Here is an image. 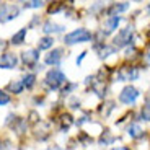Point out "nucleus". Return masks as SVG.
Segmentation results:
<instances>
[{"instance_id":"obj_1","label":"nucleus","mask_w":150,"mask_h":150,"mask_svg":"<svg viewBox=\"0 0 150 150\" xmlns=\"http://www.w3.org/2000/svg\"><path fill=\"white\" fill-rule=\"evenodd\" d=\"M93 39V34L85 28H79V30L72 31V33L65 34L64 41L67 46H74V44H80V42H88Z\"/></svg>"},{"instance_id":"obj_2","label":"nucleus","mask_w":150,"mask_h":150,"mask_svg":"<svg viewBox=\"0 0 150 150\" xmlns=\"http://www.w3.org/2000/svg\"><path fill=\"white\" fill-rule=\"evenodd\" d=\"M67 83V77H65L59 69H52V70H49L47 75H46V85L49 88H52V90H57L60 86Z\"/></svg>"},{"instance_id":"obj_3","label":"nucleus","mask_w":150,"mask_h":150,"mask_svg":"<svg viewBox=\"0 0 150 150\" xmlns=\"http://www.w3.org/2000/svg\"><path fill=\"white\" fill-rule=\"evenodd\" d=\"M132 38H134V30H132V26L122 28V30L114 36L112 44H114V47H126L127 44L132 42Z\"/></svg>"},{"instance_id":"obj_4","label":"nucleus","mask_w":150,"mask_h":150,"mask_svg":"<svg viewBox=\"0 0 150 150\" xmlns=\"http://www.w3.org/2000/svg\"><path fill=\"white\" fill-rule=\"evenodd\" d=\"M18 15H20V8L16 5H10V4L0 5V23H7L10 20L16 18Z\"/></svg>"},{"instance_id":"obj_5","label":"nucleus","mask_w":150,"mask_h":150,"mask_svg":"<svg viewBox=\"0 0 150 150\" xmlns=\"http://www.w3.org/2000/svg\"><path fill=\"white\" fill-rule=\"evenodd\" d=\"M139 95L140 93L135 86L127 85V86H124L122 91L119 93V101L124 103V105H132V103H135V100L139 98Z\"/></svg>"},{"instance_id":"obj_6","label":"nucleus","mask_w":150,"mask_h":150,"mask_svg":"<svg viewBox=\"0 0 150 150\" xmlns=\"http://www.w3.org/2000/svg\"><path fill=\"white\" fill-rule=\"evenodd\" d=\"M119 23H121V16H117V15H109V18L105 21V25H103V30H101V33L105 34H111V33H114V31L117 30V26H119Z\"/></svg>"},{"instance_id":"obj_7","label":"nucleus","mask_w":150,"mask_h":150,"mask_svg":"<svg viewBox=\"0 0 150 150\" xmlns=\"http://www.w3.org/2000/svg\"><path fill=\"white\" fill-rule=\"evenodd\" d=\"M38 59H39V49H28V51L21 52V60L25 65L33 67V65H36Z\"/></svg>"},{"instance_id":"obj_8","label":"nucleus","mask_w":150,"mask_h":150,"mask_svg":"<svg viewBox=\"0 0 150 150\" xmlns=\"http://www.w3.org/2000/svg\"><path fill=\"white\" fill-rule=\"evenodd\" d=\"M18 64V57L13 52H5L0 57V67L2 69H15Z\"/></svg>"},{"instance_id":"obj_9","label":"nucleus","mask_w":150,"mask_h":150,"mask_svg":"<svg viewBox=\"0 0 150 150\" xmlns=\"http://www.w3.org/2000/svg\"><path fill=\"white\" fill-rule=\"evenodd\" d=\"M62 56H64V51L62 49H52L46 56V64L47 65H59L60 60H62Z\"/></svg>"},{"instance_id":"obj_10","label":"nucleus","mask_w":150,"mask_h":150,"mask_svg":"<svg viewBox=\"0 0 150 150\" xmlns=\"http://www.w3.org/2000/svg\"><path fill=\"white\" fill-rule=\"evenodd\" d=\"M139 77V70L137 69H124L117 74V79L121 82H126V80H137Z\"/></svg>"},{"instance_id":"obj_11","label":"nucleus","mask_w":150,"mask_h":150,"mask_svg":"<svg viewBox=\"0 0 150 150\" xmlns=\"http://www.w3.org/2000/svg\"><path fill=\"white\" fill-rule=\"evenodd\" d=\"M42 31H44L46 34H51V33H62V31H64V26H62V25H57V23H52V21H47V23H44Z\"/></svg>"},{"instance_id":"obj_12","label":"nucleus","mask_w":150,"mask_h":150,"mask_svg":"<svg viewBox=\"0 0 150 150\" xmlns=\"http://www.w3.org/2000/svg\"><path fill=\"white\" fill-rule=\"evenodd\" d=\"M127 132H129V135H131L132 139H140V137L144 135V131H142V127H140L139 124H131L129 129H127Z\"/></svg>"},{"instance_id":"obj_13","label":"nucleus","mask_w":150,"mask_h":150,"mask_svg":"<svg viewBox=\"0 0 150 150\" xmlns=\"http://www.w3.org/2000/svg\"><path fill=\"white\" fill-rule=\"evenodd\" d=\"M126 10H129V4H114L108 10V15H119V13H122Z\"/></svg>"},{"instance_id":"obj_14","label":"nucleus","mask_w":150,"mask_h":150,"mask_svg":"<svg viewBox=\"0 0 150 150\" xmlns=\"http://www.w3.org/2000/svg\"><path fill=\"white\" fill-rule=\"evenodd\" d=\"M52 44H54V38H51V36L41 38V39L38 41V49H39V51H44V49L52 47Z\"/></svg>"},{"instance_id":"obj_15","label":"nucleus","mask_w":150,"mask_h":150,"mask_svg":"<svg viewBox=\"0 0 150 150\" xmlns=\"http://www.w3.org/2000/svg\"><path fill=\"white\" fill-rule=\"evenodd\" d=\"M25 38H26V30H20L18 33L13 34V38H11V44L20 46L23 41H25Z\"/></svg>"},{"instance_id":"obj_16","label":"nucleus","mask_w":150,"mask_h":150,"mask_svg":"<svg viewBox=\"0 0 150 150\" xmlns=\"http://www.w3.org/2000/svg\"><path fill=\"white\" fill-rule=\"evenodd\" d=\"M23 88H25V85H23V82H18V80H15V82H10V85H8V90L11 91V93H21Z\"/></svg>"},{"instance_id":"obj_17","label":"nucleus","mask_w":150,"mask_h":150,"mask_svg":"<svg viewBox=\"0 0 150 150\" xmlns=\"http://www.w3.org/2000/svg\"><path fill=\"white\" fill-rule=\"evenodd\" d=\"M21 4L26 8H39L42 7V0H21Z\"/></svg>"},{"instance_id":"obj_18","label":"nucleus","mask_w":150,"mask_h":150,"mask_svg":"<svg viewBox=\"0 0 150 150\" xmlns=\"http://www.w3.org/2000/svg\"><path fill=\"white\" fill-rule=\"evenodd\" d=\"M34 83H36V75L34 74H30V75H26V77L23 79V85L26 86V88H33Z\"/></svg>"},{"instance_id":"obj_19","label":"nucleus","mask_w":150,"mask_h":150,"mask_svg":"<svg viewBox=\"0 0 150 150\" xmlns=\"http://www.w3.org/2000/svg\"><path fill=\"white\" fill-rule=\"evenodd\" d=\"M72 116L70 114H65V116H62V121H60V127H62V131H67L69 127L72 126Z\"/></svg>"},{"instance_id":"obj_20","label":"nucleus","mask_w":150,"mask_h":150,"mask_svg":"<svg viewBox=\"0 0 150 150\" xmlns=\"http://www.w3.org/2000/svg\"><path fill=\"white\" fill-rule=\"evenodd\" d=\"M142 119L150 121V98H147L145 105H144V108H142Z\"/></svg>"},{"instance_id":"obj_21","label":"nucleus","mask_w":150,"mask_h":150,"mask_svg":"<svg viewBox=\"0 0 150 150\" xmlns=\"http://www.w3.org/2000/svg\"><path fill=\"white\" fill-rule=\"evenodd\" d=\"M114 51H116V47H114V46H112V47H109V46H105V47L100 51V57H101V59H105V57L111 56Z\"/></svg>"},{"instance_id":"obj_22","label":"nucleus","mask_w":150,"mask_h":150,"mask_svg":"<svg viewBox=\"0 0 150 150\" xmlns=\"http://www.w3.org/2000/svg\"><path fill=\"white\" fill-rule=\"evenodd\" d=\"M8 103H10V96H8V93H5V91L0 90V106L8 105Z\"/></svg>"},{"instance_id":"obj_23","label":"nucleus","mask_w":150,"mask_h":150,"mask_svg":"<svg viewBox=\"0 0 150 150\" xmlns=\"http://www.w3.org/2000/svg\"><path fill=\"white\" fill-rule=\"evenodd\" d=\"M85 56H86V52H82V54H80V57H77V65L82 64V60L85 59Z\"/></svg>"},{"instance_id":"obj_24","label":"nucleus","mask_w":150,"mask_h":150,"mask_svg":"<svg viewBox=\"0 0 150 150\" xmlns=\"http://www.w3.org/2000/svg\"><path fill=\"white\" fill-rule=\"evenodd\" d=\"M145 62H147V65H150V51L145 54Z\"/></svg>"},{"instance_id":"obj_25","label":"nucleus","mask_w":150,"mask_h":150,"mask_svg":"<svg viewBox=\"0 0 150 150\" xmlns=\"http://www.w3.org/2000/svg\"><path fill=\"white\" fill-rule=\"evenodd\" d=\"M5 46H7V44H5V41H4V39H0V51L5 49Z\"/></svg>"}]
</instances>
